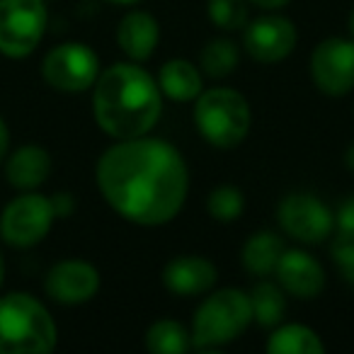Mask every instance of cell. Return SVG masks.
<instances>
[{
	"label": "cell",
	"mask_w": 354,
	"mask_h": 354,
	"mask_svg": "<svg viewBox=\"0 0 354 354\" xmlns=\"http://www.w3.org/2000/svg\"><path fill=\"white\" fill-rule=\"evenodd\" d=\"M95 183L124 221L165 226L183 212L189 192L187 160L170 141L136 136L117 141L97 158Z\"/></svg>",
	"instance_id": "cell-1"
},
{
	"label": "cell",
	"mask_w": 354,
	"mask_h": 354,
	"mask_svg": "<svg viewBox=\"0 0 354 354\" xmlns=\"http://www.w3.org/2000/svg\"><path fill=\"white\" fill-rule=\"evenodd\" d=\"M162 114V93L146 68L129 61L100 71L93 85V117L114 141L146 136Z\"/></svg>",
	"instance_id": "cell-2"
},
{
	"label": "cell",
	"mask_w": 354,
	"mask_h": 354,
	"mask_svg": "<svg viewBox=\"0 0 354 354\" xmlns=\"http://www.w3.org/2000/svg\"><path fill=\"white\" fill-rule=\"evenodd\" d=\"M59 342L54 315L30 291L0 294V354H49Z\"/></svg>",
	"instance_id": "cell-3"
},
{
	"label": "cell",
	"mask_w": 354,
	"mask_h": 354,
	"mask_svg": "<svg viewBox=\"0 0 354 354\" xmlns=\"http://www.w3.org/2000/svg\"><path fill=\"white\" fill-rule=\"evenodd\" d=\"M252 323V306L250 294L241 289H226L214 291L212 296L199 304L192 318V349H218L231 344L248 330Z\"/></svg>",
	"instance_id": "cell-4"
},
{
	"label": "cell",
	"mask_w": 354,
	"mask_h": 354,
	"mask_svg": "<svg viewBox=\"0 0 354 354\" xmlns=\"http://www.w3.org/2000/svg\"><path fill=\"white\" fill-rule=\"evenodd\" d=\"M252 112L245 95L233 88L202 90L194 100V127L214 148L231 151L245 141Z\"/></svg>",
	"instance_id": "cell-5"
},
{
	"label": "cell",
	"mask_w": 354,
	"mask_h": 354,
	"mask_svg": "<svg viewBox=\"0 0 354 354\" xmlns=\"http://www.w3.org/2000/svg\"><path fill=\"white\" fill-rule=\"evenodd\" d=\"M56 223L51 197L35 192H20L0 212V241L15 250H30L39 245Z\"/></svg>",
	"instance_id": "cell-6"
},
{
	"label": "cell",
	"mask_w": 354,
	"mask_h": 354,
	"mask_svg": "<svg viewBox=\"0 0 354 354\" xmlns=\"http://www.w3.org/2000/svg\"><path fill=\"white\" fill-rule=\"evenodd\" d=\"M49 12L44 0H0V56L27 59L46 35Z\"/></svg>",
	"instance_id": "cell-7"
},
{
	"label": "cell",
	"mask_w": 354,
	"mask_h": 354,
	"mask_svg": "<svg viewBox=\"0 0 354 354\" xmlns=\"http://www.w3.org/2000/svg\"><path fill=\"white\" fill-rule=\"evenodd\" d=\"M100 71V56L83 41H61L41 59V78L59 93L75 95L93 90Z\"/></svg>",
	"instance_id": "cell-8"
},
{
	"label": "cell",
	"mask_w": 354,
	"mask_h": 354,
	"mask_svg": "<svg viewBox=\"0 0 354 354\" xmlns=\"http://www.w3.org/2000/svg\"><path fill=\"white\" fill-rule=\"evenodd\" d=\"M281 231L304 245H320L335 233V214L330 207L308 192H291L277 207Z\"/></svg>",
	"instance_id": "cell-9"
},
{
	"label": "cell",
	"mask_w": 354,
	"mask_h": 354,
	"mask_svg": "<svg viewBox=\"0 0 354 354\" xmlns=\"http://www.w3.org/2000/svg\"><path fill=\"white\" fill-rule=\"evenodd\" d=\"M310 80L328 97L354 90V39L328 37L310 51Z\"/></svg>",
	"instance_id": "cell-10"
},
{
	"label": "cell",
	"mask_w": 354,
	"mask_h": 354,
	"mask_svg": "<svg viewBox=\"0 0 354 354\" xmlns=\"http://www.w3.org/2000/svg\"><path fill=\"white\" fill-rule=\"evenodd\" d=\"M299 32L284 15H262L243 27V46L257 64H279L296 49Z\"/></svg>",
	"instance_id": "cell-11"
},
{
	"label": "cell",
	"mask_w": 354,
	"mask_h": 354,
	"mask_svg": "<svg viewBox=\"0 0 354 354\" xmlns=\"http://www.w3.org/2000/svg\"><path fill=\"white\" fill-rule=\"evenodd\" d=\"M44 291L51 301L61 306L88 304L100 291V272L93 262L68 257L61 260L46 272Z\"/></svg>",
	"instance_id": "cell-12"
},
{
	"label": "cell",
	"mask_w": 354,
	"mask_h": 354,
	"mask_svg": "<svg viewBox=\"0 0 354 354\" xmlns=\"http://www.w3.org/2000/svg\"><path fill=\"white\" fill-rule=\"evenodd\" d=\"M274 277L279 286L289 296H296L301 301L315 299L325 286V270L310 252L306 250H284V255L277 262Z\"/></svg>",
	"instance_id": "cell-13"
},
{
	"label": "cell",
	"mask_w": 354,
	"mask_h": 354,
	"mask_svg": "<svg viewBox=\"0 0 354 354\" xmlns=\"http://www.w3.org/2000/svg\"><path fill=\"white\" fill-rule=\"evenodd\" d=\"M162 286L175 296H199L214 289L218 270L204 255H177L162 267Z\"/></svg>",
	"instance_id": "cell-14"
},
{
	"label": "cell",
	"mask_w": 354,
	"mask_h": 354,
	"mask_svg": "<svg viewBox=\"0 0 354 354\" xmlns=\"http://www.w3.org/2000/svg\"><path fill=\"white\" fill-rule=\"evenodd\" d=\"M3 167H6V180L12 189L35 192L51 177L54 160H51V153L39 143H22L8 153Z\"/></svg>",
	"instance_id": "cell-15"
},
{
	"label": "cell",
	"mask_w": 354,
	"mask_h": 354,
	"mask_svg": "<svg viewBox=\"0 0 354 354\" xmlns=\"http://www.w3.org/2000/svg\"><path fill=\"white\" fill-rule=\"evenodd\" d=\"M160 41V25L146 10H129L117 25V44L129 61L143 64Z\"/></svg>",
	"instance_id": "cell-16"
},
{
	"label": "cell",
	"mask_w": 354,
	"mask_h": 354,
	"mask_svg": "<svg viewBox=\"0 0 354 354\" xmlns=\"http://www.w3.org/2000/svg\"><path fill=\"white\" fill-rule=\"evenodd\" d=\"M158 88L172 102H194L204 90L202 68L187 59H170L158 71Z\"/></svg>",
	"instance_id": "cell-17"
},
{
	"label": "cell",
	"mask_w": 354,
	"mask_h": 354,
	"mask_svg": "<svg viewBox=\"0 0 354 354\" xmlns=\"http://www.w3.org/2000/svg\"><path fill=\"white\" fill-rule=\"evenodd\" d=\"M284 250H286L284 241H281L274 231H257V233H252L245 241V245H243L241 262L248 274L265 279V277L274 274L277 262L284 255Z\"/></svg>",
	"instance_id": "cell-18"
},
{
	"label": "cell",
	"mask_w": 354,
	"mask_h": 354,
	"mask_svg": "<svg viewBox=\"0 0 354 354\" xmlns=\"http://www.w3.org/2000/svg\"><path fill=\"white\" fill-rule=\"evenodd\" d=\"M270 354H325V344L313 328L301 323H284L272 328L267 337Z\"/></svg>",
	"instance_id": "cell-19"
},
{
	"label": "cell",
	"mask_w": 354,
	"mask_h": 354,
	"mask_svg": "<svg viewBox=\"0 0 354 354\" xmlns=\"http://www.w3.org/2000/svg\"><path fill=\"white\" fill-rule=\"evenodd\" d=\"M252 323L260 328H277L286 313V291L274 281H257L250 291Z\"/></svg>",
	"instance_id": "cell-20"
},
{
	"label": "cell",
	"mask_w": 354,
	"mask_h": 354,
	"mask_svg": "<svg viewBox=\"0 0 354 354\" xmlns=\"http://www.w3.org/2000/svg\"><path fill=\"white\" fill-rule=\"evenodd\" d=\"M146 347L153 354H185L192 349V335L180 320L162 318L148 328Z\"/></svg>",
	"instance_id": "cell-21"
},
{
	"label": "cell",
	"mask_w": 354,
	"mask_h": 354,
	"mask_svg": "<svg viewBox=\"0 0 354 354\" xmlns=\"http://www.w3.org/2000/svg\"><path fill=\"white\" fill-rule=\"evenodd\" d=\"M236 66H238V46L236 41L226 39V37H216L209 44H204V49L199 51V68L214 80L231 75L236 71Z\"/></svg>",
	"instance_id": "cell-22"
},
{
	"label": "cell",
	"mask_w": 354,
	"mask_h": 354,
	"mask_svg": "<svg viewBox=\"0 0 354 354\" xmlns=\"http://www.w3.org/2000/svg\"><path fill=\"white\" fill-rule=\"evenodd\" d=\"M209 216L218 223H233L245 212V194L233 185H218L207 199Z\"/></svg>",
	"instance_id": "cell-23"
},
{
	"label": "cell",
	"mask_w": 354,
	"mask_h": 354,
	"mask_svg": "<svg viewBox=\"0 0 354 354\" xmlns=\"http://www.w3.org/2000/svg\"><path fill=\"white\" fill-rule=\"evenodd\" d=\"M207 12L212 25L223 32H238L248 25L245 0H209Z\"/></svg>",
	"instance_id": "cell-24"
},
{
	"label": "cell",
	"mask_w": 354,
	"mask_h": 354,
	"mask_svg": "<svg viewBox=\"0 0 354 354\" xmlns=\"http://www.w3.org/2000/svg\"><path fill=\"white\" fill-rule=\"evenodd\" d=\"M330 252H333V262L337 265V270L342 272V279L354 286V236L337 233L333 238Z\"/></svg>",
	"instance_id": "cell-25"
},
{
	"label": "cell",
	"mask_w": 354,
	"mask_h": 354,
	"mask_svg": "<svg viewBox=\"0 0 354 354\" xmlns=\"http://www.w3.org/2000/svg\"><path fill=\"white\" fill-rule=\"evenodd\" d=\"M335 231L342 236H354V194L339 204L335 214Z\"/></svg>",
	"instance_id": "cell-26"
},
{
	"label": "cell",
	"mask_w": 354,
	"mask_h": 354,
	"mask_svg": "<svg viewBox=\"0 0 354 354\" xmlns=\"http://www.w3.org/2000/svg\"><path fill=\"white\" fill-rule=\"evenodd\" d=\"M51 204H54L56 218H68L75 209V199H73V194H68V192L51 194Z\"/></svg>",
	"instance_id": "cell-27"
},
{
	"label": "cell",
	"mask_w": 354,
	"mask_h": 354,
	"mask_svg": "<svg viewBox=\"0 0 354 354\" xmlns=\"http://www.w3.org/2000/svg\"><path fill=\"white\" fill-rule=\"evenodd\" d=\"M10 127L3 117H0V165L6 162L8 153H10Z\"/></svg>",
	"instance_id": "cell-28"
},
{
	"label": "cell",
	"mask_w": 354,
	"mask_h": 354,
	"mask_svg": "<svg viewBox=\"0 0 354 354\" xmlns=\"http://www.w3.org/2000/svg\"><path fill=\"white\" fill-rule=\"evenodd\" d=\"M252 6L262 8V10L267 12H274V10H281V8H286L291 3V0H250Z\"/></svg>",
	"instance_id": "cell-29"
},
{
	"label": "cell",
	"mask_w": 354,
	"mask_h": 354,
	"mask_svg": "<svg viewBox=\"0 0 354 354\" xmlns=\"http://www.w3.org/2000/svg\"><path fill=\"white\" fill-rule=\"evenodd\" d=\"M344 165H347L349 170L354 172V143L347 148V151H344Z\"/></svg>",
	"instance_id": "cell-30"
},
{
	"label": "cell",
	"mask_w": 354,
	"mask_h": 354,
	"mask_svg": "<svg viewBox=\"0 0 354 354\" xmlns=\"http://www.w3.org/2000/svg\"><path fill=\"white\" fill-rule=\"evenodd\" d=\"M6 272H8L6 257H3V250H0V291H3V284H6Z\"/></svg>",
	"instance_id": "cell-31"
},
{
	"label": "cell",
	"mask_w": 354,
	"mask_h": 354,
	"mask_svg": "<svg viewBox=\"0 0 354 354\" xmlns=\"http://www.w3.org/2000/svg\"><path fill=\"white\" fill-rule=\"evenodd\" d=\"M107 3H112V6H136L141 0H107Z\"/></svg>",
	"instance_id": "cell-32"
},
{
	"label": "cell",
	"mask_w": 354,
	"mask_h": 354,
	"mask_svg": "<svg viewBox=\"0 0 354 354\" xmlns=\"http://www.w3.org/2000/svg\"><path fill=\"white\" fill-rule=\"evenodd\" d=\"M347 25H349V37L354 39V8H352V12H349V22H347Z\"/></svg>",
	"instance_id": "cell-33"
}]
</instances>
